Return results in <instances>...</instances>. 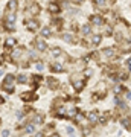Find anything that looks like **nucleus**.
<instances>
[{"label": "nucleus", "instance_id": "2f4dec72", "mask_svg": "<svg viewBox=\"0 0 131 137\" xmlns=\"http://www.w3.org/2000/svg\"><path fill=\"white\" fill-rule=\"evenodd\" d=\"M34 122H35V123H41V122H43V117H41V116H35Z\"/></svg>", "mask_w": 131, "mask_h": 137}, {"label": "nucleus", "instance_id": "4c0bfd02", "mask_svg": "<svg viewBox=\"0 0 131 137\" xmlns=\"http://www.w3.org/2000/svg\"><path fill=\"white\" fill-rule=\"evenodd\" d=\"M35 137H43V133H38V134H37Z\"/></svg>", "mask_w": 131, "mask_h": 137}, {"label": "nucleus", "instance_id": "a211bd4d", "mask_svg": "<svg viewBox=\"0 0 131 137\" xmlns=\"http://www.w3.org/2000/svg\"><path fill=\"white\" fill-rule=\"evenodd\" d=\"M122 125H124L127 130H131V119H128V117L122 119Z\"/></svg>", "mask_w": 131, "mask_h": 137}, {"label": "nucleus", "instance_id": "2eb2a0df", "mask_svg": "<svg viewBox=\"0 0 131 137\" xmlns=\"http://www.w3.org/2000/svg\"><path fill=\"white\" fill-rule=\"evenodd\" d=\"M3 27L8 31V32H12L14 29H15V24H12V23H8V21H3Z\"/></svg>", "mask_w": 131, "mask_h": 137}, {"label": "nucleus", "instance_id": "f3484780", "mask_svg": "<svg viewBox=\"0 0 131 137\" xmlns=\"http://www.w3.org/2000/svg\"><path fill=\"white\" fill-rule=\"evenodd\" d=\"M35 98H37L35 95H31V93H23V95H21V99H23V100H34Z\"/></svg>", "mask_w": 131, "mask_h": 137}, {"label": "nucleus", "instance_id": "393cba45", "mask_svg": "<svg viewBox=\"0 0 131 137\" xmlns=\"http://www.w3.org/2000/svg\"><path fill=\"white\" fill-rule=\"evenodd\" d=\"M101 41H102V37H101V35H93V38H92V43H93L94 46H96V44H99Z\"/></svg>", "mask_w": 131, "mask_h": 137}, {"label": "nucleus", "instance_id": "bb28decb", "mask_svg": "<svg viewBox=\"0 0 131 137\" xmlns=\"http://www.w3.org/2000/svg\"><path fill=\"white\" fill-rule=\"evenodd\" d=\"M73 119H75V120H76L78 123H82V122H84V114H82V113H78Z\"/></svg>", "mask_w": 131, "mask_h": 137}, {"label": "nucleus", "instance_id": "dca6fc26", "mask_svg": "<svg viewBox=\"0 0 131 137\" xmlns=\"http://www.w3.org/2000/svg\"><path fill=\"white\" fill-rule=\"evenodd\" d=\"M15 44H17V43H15V40H14V38H8V40L5 41V46H6L8 49H11V47H15Z\"/></svg>", "mask_w": 131, "mask_h": 137}, {"label": "nucleus", "instance_id": "473e14b6", "mask_svg": "<svg viewBox=\"0 0 131 137\" xmlns=\"http://www.w3.org/2000/svg\"><path fill=\"white\" fill-rule=\"evenodd\" d=\"M127 67H128V70L131 72V58H130V59L127 61Z\"/></svg>", "mask_w": 131, "mask_h": 137}, {"label": "nucleus", "instance_id": "6e6552de", "mask_svg": "<svg viewBox=\"0 0 131 137\" xmlns=\"http://www.w3.org/2000/svg\"><path fill=\"white\" fill-rule=\"evenodd\" d=\"M102 53L105 55L107 58H114V57H116V50L111 49V47H105V49L102 50Z\"/></svg>", "mask_w": 131, "mask_h": 137}, {"label": "nucleus", "instance_id": "e433bc0d", "mask_svg": "<svg viewBox=\"0 0 131 137\" xmlns=\"http://www.w3.org/2000/svg\"><path fill=\"white\" fill-rule=\"evenodd\" d=\"M3 102H5V100H3V98H2V96H0V105H2Z\"/></svg>", "mask_w": 131, "mask_h": 137}, {"label": "nucleus", "instance_id": "c9c22d12", "mask_svg": "<svg viewBox=\"0 0 131 137\" xmlns=\"http://www.w3.org/2000/svg\"><path fill=\"white\" fill-rule=\"evenodd\" d=\"M5 62V59H3V57H0V64H3Z\"/></svg>", "mask_w": 131, "mask_h": 137}, {"label": "nucleus", "instance_id": "b1692460", "mask_svg": "<svg viewBox=\"0 0 131 137\" xmlns=\"http://www.w3.org/2000/svg\"><path fill=\"white\" fill-rule=\"evenodd\" d=\"M50 29H49V27H43V29H41V35L43 37H44V38H47V37H50Z\"/></svg>", "mask_w": 131, "mask_h": 137}, {"label": "nucleus", "instance_id": "4468645a", "mask_svg": "<svg viewBox=\"0 0 131 137\" xmlns=\"http://www.w3.org/2000/svg\"><path fill=\"white\" fill-rule=\"evenodd\" d=\"M98 117H99V114H98V111H92V113L89 114V120H90L92 123H94L96 120H98Z\"/></svg>", "mask_w": 131, "mask_h": 137}, {"label": "nucleus", "instance_id": "7c9ffc66", "mask_svg": "<svg viewBox=\"0 0 131 137\" xmlns=\"http://www.w3.org/2000/svg\"><path fill=\"white\" fill-rule=\"evenodd\" d=\"M67 133L70 134V136H73V134H75V128H73V126H67Z\"/></svg>", "mask_w": 131, "mask_h": 137}, {"label": "nucleus", "instance_id": "ddd939ff", "mask_svg": "<svg viewBox=\"0 0 131 137\" xmlns=\"http://www.w3.org/2000/svg\"><path fill=\"white\" fill-rule=\"evenodd\" d=\"M61 11V9H59V6L56 5V3H50L49 5V12H52V14H58Z\"/></svg>", "mask_w": 131, "mask_h": 137}, {"label": "nucleus", "instance_id": "c85d7f7f", "mask_svg": "<svg viewBox=\"0 0 131 137\" xmlns=\"http://www.w3.org/2000/svg\"><path fill=\"white\" fill-rule=\"evenodd\" d=\"M35 69H37L38 72H41L43 69H44V66H43V62H35Z\"/></svg>", "mask_w": 131, "mask_h": 137}, {"label": "nucleus", "instance_id": "412c9836", "mask_svg": "<svg viewBox=\"0 0 131 137\" xmlns=\"http://www.w3.org/2000/svg\"><path fill=\"white\" fill-rule=\"evenodd\" d=\"M93 2H94V5L98 6V8L105 9V0H93Z\"/></svg>", "mask_w": 131, "mask_h": 137}, {"label": "nucleus", "instance_id": "7ed1b4c3", "mask_svg": "<svg viewBox=\"0 0 131 137\" xmlns=\"http://www.w3.org/2000/svg\"><path fill=\"white\" fill-rule=\"evenodd\" d=\"M15 11H17V0H9L6 5V12L15 14Z\"/></svg>", "mask_w": 131, "mask_h": 137}, {"label": "nucleus", "instance_id": "1a4fd4ad", "mask_svg": "<svg viewBox=\"0 0 131 137\" xmlns=\"http://www.w3.org/2000/svg\"><path fill=\"white\" fill-rule=\"evenodd\" d=\"M90 20H92V23H93V24H96V26L104 24V18H102L101 15H92V17H90Z\"/></svg>", "mask_w": 131, "mask_h": 137}, {"label": "nucleus", "instance_id": "72a5a7b5", "mask_svg": "<svg viewBox=\"0 0 131 137\" xmlns=\"http://www.w3.org/2000/svg\"><path fill=\"white\" fill-rule=\"evenodd\" d=\"M2 136H3V137H8V136H9V131H8V130H5V131L2 133Z\"/></svg>", "mask_w": 131, "mask_h": 137}, {"label": "nucleus", "instance_id": "5701e85b", "mask_svg": "<svg viewBox=\"0 0 131 137\" xmlns=\"http://www.w3.org/2000/svg\"><path fill=\"white\" fill-rule=\"evenodd\" d=\"M63 40L67 41V43H73V41H75V38H73L70 34H64V35H63Z\"/></svg>", "mask_w": 131, "mask_h": 137}, {"label": "nucleus", "instance_id": "9d476101", "mask_svg": "<svg viewBox=\"0 0 131 137\" xmlns=\"http://www.w3.org/2000/svg\"><path fill=\"white\" fill-rule=\"evenodd\" d=\"M76 114H78V111H76L75 105H69V107H67V111H66V116H67V117H75Z\"/></svg>", "mask_w": 131, "mask_h": 137}, {"label": "nucleus", "instance_id": "aec40b11", "mask_svg": "<svg viewBox=\"0 0 131 137\" xmlns=\"http://www.w3.org/2000/svg\"><path fill=\"white\" fill-rule=\"evenodd\" d=\"M50 69L54 70V72H63V70H64V69H63V66H61V64H56V62H55V64H52Z\"/></svg>", "mask_w": 131, "mask_h": 137}, {"label": "nucleus", "instance_id": "a19ab883", "mask_svg": "<svg viewBox=\"0 0 131 137\" xmlns=\"http://www.w3.org/2000/svg\"><path fill=\"white\" fill-rule=\"evenodd\" d=\"M0 43H2V40H0Z\"/></svg>", "mask_w": 131, "mask_h": 137}, {"label": "nucleus", "instance_id": "f8f14e48", "mask_svg": "<svg viewBox=\"0 0 131 137\" xmlns=\"http://www.w3.org/2000/svg\"><path fill=\"white\" fill-rule=\"evenodd\" d=\"M3 21H8V23H12V24H15V14L6 12V14H5V20H3Z\"/></svg>", "mask_w": 131, "mask_h": 137}, {"label": "nucleus", "instance_id": "79ce46f5", "mask_svg": "<svg viewBox=\"0 0 131 137\" xmlns=\"http://www.w3.org/2000/svg\"><path fill=\"white\" fill-rule=\"evenodd\" d=\"M130 131H131V130H130Z\"/></svg>", "mask_w": 131, "mask_h": 137}, {"label": "nucleus", "instance_id": "6ab92c4d", "mask_svg": "<svg viewBox=\"0 0 131 137\" xmlns=\"http://www.w3.org/2000/svg\"><path fill=\"white\" fill-rule=\"evenodd\" d=\"M34 130H35V126H34V123H28L24 126V131L28 133V134H32L34 133Z\"/></svg>", "mask_w": 131, "mask_h": 137}, {"label": "nucleus", "instance_id": "39448f33", "mask_svg": "<svg viewBox=\"0 0 131 137\" xmlns=\"http://www.w3.org/2000/svg\"><path fill=\"white\" fill-rule=\"evenodd\" d=\"M23 52H24L23 47H17V49H14V52H12V59H14V61H19V59L21 58Z\"/></svg>", "mask_w": 131, "mask_h": 137}, {"label": "nucleus", "instance_id": "f03ea898", "mask_svg": "<svg viewBox=\"0 0 131 137\" xmlns=\"http://www.w3.org/2000/svg\"><path fill=\"white\" fill-rule=\"evenodd\" d=\"M24 27L28 31H31V32H35V31H38V27H40V21L34 20V18H31V20H24Z\"/></svg>", "mask_w": 131, "mask_h": 137}, {"label": "nucleus", "instance_id": "423d86ee", "mask_svg": "<svg viewBox=\"0 0 131 137\" xmlns=\"http://www.w3.org/2000/svg\"><path fill=\"white\" fill-rule=\"evenodd\" d=\"M47 85H49V88H52V90H55V88H58V85H59V82H58V79H55V78H52V76H49V78H47Z\"/></svg>", "mask_w": 131, "mask_h": 137}, {"label": "nucleus", "instance_id": "f704fd0d", "mask_svg": "<svg viewBox=\"0 0 131 137\" xmlns=\"http://www.w3.org/2000/svg\"><path fill=\"white\" fill-rule=\"evenodd\" d=\"M127 98H128V99H131V91H128V93H127Z\"/></svg>", "mask_w": 131, "mask_h": 137}, {"label": "nucleus", "instance_id": "4be33fe9", "mask_svg": "<svg viewBox=\"0 0 131 137\" xmlns=\"http://www.w3.org/2000/svg\"><path fill=\"white\" fill-rule=\"evenodd\" d=\"M50 53H52V57H59V55L63 53V50H61L59 47H54V49L50 50Z\"/></svg>", "mask_w": 131, "mask_h": 137}, {"label": "nucleus", "instance_id": "9b49d317", "mask_svg": "<svg viewBox=\"0 0 131 137\" xmlns=\"http://www.w3.org/2000/svg\"><path fill=\"white\" fill-rule=\"evenodd\" d=\"M28 12H29L31 15H37V14L40 12V6H38V5H35V3L31 5V6H29V9H28Z\"/></svg>", "mask_w": 131, "mask_h": 137}, {"label": "nucleus", "instance_id": "c756f323", "mask_svg": "<svg viewBox=\"0 0 131 137\" xmlns=\"http://www.w3.org/2000/svg\"><path fill=\"white\" fill-rule=\"evenodd\" d=\"M124 90H125V88H124V87H122V85H117V87L114 88V93H117V95H119V93H120V91H124Z\"/></svg>", "mask_w": 131, "mask_h": 137}, {"label": "nucleus", "instance_id": "a878e982", "mask_svg": "<svg viewBox=\"0 0 131 137\" xmlns=\"http://www.w3.org/2000/svg\"><path fill=\"white\" fill-rule=\"evenodd\" d=\"M81 31H82V34H84V35H89V34L92 32V27H90L89 24H84V26H82V29H81Z\"/></svg>", "mask_w": 131, "mask_h": 137}, {"label": "nucleus", "instance_id": "20e7f679", "mask_svg": "<svg viewBox=\"0 0 131 137\" xmlns=\"http://www.w3.org/2000/svg\"><path fill=\"white\" fill-rule=\"evenodd\" d=\"M72 85H73V88H75L76 91H81V90L84 88V85H85V81H84V79H76V81L72 82Z\"/></svg>", "mask_w": 131, "mask_h": 137}, {"label": "nucleus", "instance_id": "0eeeda50", "mask_svg": "<svg viewBox=\"0 0 131 137\" xmlns=\"http://www.w3.org/2000/svg\"><path fill=\"white\" fill-rule=\"evenodd\" d=\"M35 47L40 50V52H44L46 49H47V44L44 43V41H43V40H40V38H37L35 40Z\"/></svg>", "mask_w": 131, "mask_h": 137}, {"label": "nucleus", "instance_id": "ea45409f", "mask_svg": "<svg viewBox=\"0 0 131 137\" xmlns=\"http://www.w3.org/2000/svg\"><path fill=\"white\" fill-rule=\"evenodd\" d=\"M0 123H2V119H0Z\"/></svg>", "mask_w": 131, "mask_h": 137}, {"label": "nucleus", "instance_id": "58836bf2", "mask_svg": "<svg viewBox=\"0 0 131 137\" xmlns=\"http://www.w3.org/2000/svg\"><path fill=\"white\" fill-rule=\"evenodd\" d=\"M52 137H59V136H58V134H54V136H52Z\"/></svg>", "mask_w": 131, "mask_h": 137}, {"label": "nucleus", "instance_id": "f257e3e1", "mask_svg": "<svg viewBox=\"0 0 131 137\" xmlns=\"http://www.w3.org/2000/svg\"><path fill=\"white\" fill-rule=\"evenodd\" d=\"M2 90H5L6 93H14V75H6L5 76V81L2 84Z\"/></svg>", "mask_w": 131, "mask_h": 137}, {"label": "nucleus", "instance_id": "cd10ccee", "mask_svg": "<svg viewBox=\"0 0 131 137\" xmlns=\"http://www.w3.org/2000/svg\"><path fill=\"white\" fill-rule=\"evenodd\" d=\"M17 81H19L20 84H26V82H28V76H26V75H19Z\"/></svg>", "mask_w": 131, "mask_h": 137}]
</instances>
